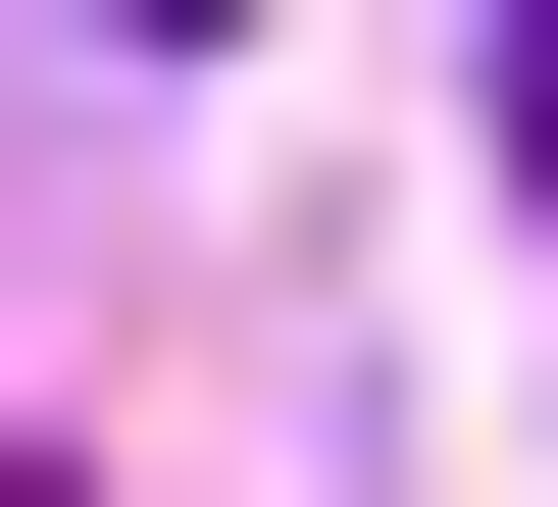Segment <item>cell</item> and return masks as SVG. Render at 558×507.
<instances>
[{
  "instance_id": "obj_1",
  "label": "cell",
  "mask_w": 558,
  "mask_h": 507,
  "mask_svg": "<svg viewBox=\"0 0 558 507\" xmlns=\"http://www.w3.org/2000/svg\"><path fill=\"white\" fill-rule=\"evenodd\" d=\"M153 51H204V0H153Z\"/></svg>"
}]
</instances>
